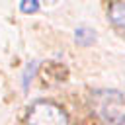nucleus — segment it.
I'll use <instances>...</instances> for the list:
<instances>
[{
    "label": "nucleus",
    "mask_w": 125,
    "mask_h": 125,
    "mask_svg": "<svg viewBox=\"0 0 125 125\" xmlns=\"http://www.w3.org/2000/svg\"><path fill=\"white\" fill-rule=\"evenodd\" d=\"M94 39H96V31H94V29L84 27V25H80V27L74 29V41H76V43H80V45H90V43H94Z\"/></svg>",
    "instance_id": "7ed1b4c3"
},
{
    "label": "nucleus",
    "mask_w": 125,
    "mask_h": 125,
    "mask_svg": "<svg viewBox=\"0 0 125 125\" xmlns=\"http://www.w3.org/2000/svg\"><path fill=\"white\" fill-rule=\"evenodd\" d=\"M35 70H37V61L29 62V64H27V68L23 70V76H21V86H23V90H27V88H29V82H31V78H33Z\"/></svg>",
    "instance_id": "39448f33"
},
{
    "label": "nucleus",
    "mask_w": 125,
    "mask_h": 125,
    "mask_svg": "<svg viewBox=\"0 0 125 125\" xmlns=\"http://www.w3.org/2000/svg\"><path fill=\"white\" fill-rule=\"evenodd\" d=\"M27 125H68V117L62 107L53 102H37L29 109Z\"/></svg>",
    "instance_id": "f03ea898"
},
{
    "label": "nucleus",
    "mask_w": 125,
    "mask_h": 125,
    "mask_svg": "<svg viewBox=\"0 0 125 125\" xmlns=\"http://www.w3.org/2000/svg\"><path fill=\"white\" fill-rule=\"evenodd\" d=\"M96 109L109 125H123V94L117 90H100L96 94Z\"/></svg>",
    "instance_id": "f257e3e1"
},
{
    "label": "nucleus",
    "mask_w": 125,
    "mask_h": 125,
    "mask_svg": "<svg viewBox=\"0 0 125 125\" xmlns=\"http://www.w3.org/2000/svg\"><path fill=\"white\" fill-rule=\"evenodd\" d=\"M109 14H111L113 23H115V25H119V27H123V2H113V4H111Z\"/></svg>",
    "instance_id": "20e7f679"
},
{
    "label": "nucleus",
    "mask_w": 125,
    "mask_h": 125,
    "mask_svg": "<svg viewBox=\"0 0 125 125\" xmlns=\"http://www.w3.org/2000/svg\"><path fill=\"white\" fill-rule=\"evenodd\" d=\"M41 6H39V2L37 0H23V2H20V10L23 12V14H33V12H37Z\"/></svg>",
    "instance_id": "423d86ee"
}]
</instances>
